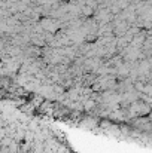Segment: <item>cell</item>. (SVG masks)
Listing matches in <instances>:
<instances>
[{"label":"cell","instance_id":"cell-1","mask_svg":"<svg viewBox=\"0 0 152 153\" xmlns=\"http://www.w3.org/2000/svg\"><path fill=\"white\" fill-rule=\"evenodd\" d=\"M151 107L148 102H143L140 98L133 101L127 107V117H140V116H146L149 114Z\"/></svg>","mask_w":152,"mask_h":153}]
</instances>
